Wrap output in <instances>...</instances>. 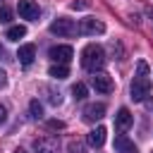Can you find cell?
I'll list each match as a JSON object with an SVG mask.
<instances>
[{"mask_svg":"<svg viewBox=\"0 0 153 153\" xmlns=\"http://www.w3.org/2000/svg\"><path fill=\"white\" fill-rule=\"evenodd\" d=\"M146 96H151V79H148V65L141 60L136 65V76L131 81V88H129V98L134 103H143Z\"/></svg>","mask_w":153,"mask_h":153,"instance_id":"1","label":"cell"},{"mask_svg":"<svg viewBox=\"0 0 153 153\" xmlns=\"http://www.w3.org/2000/svg\"><path fill=\"white\" fill-rule=\"evenodd\" d=\"M103 65H105V50L96 43H88L81 50V67L86 72H98V69H103Z\"/></svg>","mask_w":153,"mask_h":153,"instance_id":"2","label":"cell"},{"mask_svg":"<svg viewBox=\"0 0 153 153\" xmlns=\"http://www.w3.org/2000/svg\"><path fill=\"white\" fill-rule=\"evenodd\" d=\"M50 33H55V36H74L76 33V24L72 19H67V17H60V19H55L50 24Z\"/></svg>","mask_w":153,"mask_h":153,"instance_id":"3","label":"cell"},{"mask_svg":"<svg viewBox=\"0 0 153 153\" xmlns=\"http://www.w3.org/2000/svg\"><path fill=\"white\" fill-rule=\"evenodd\" d=\"M33 151L36 153H60V143L55 136H41V139H33Z\"/></svg>","mask_w":153,"mask_h":153,"instance_id":"4","label":"cell"},{"mask_svg":"<svg viewBox=\"0 0 153 153\" xmlns=\"http://www.w3.org/2000/svg\"><path fill=\"white\" fill-rule=\"evenodd\" d=\"M48 55H50L53 62H57V65H67V62L74 57V50H72L69 45H53V48L48 50Z\"/></svg>","mask_w":153,"mask_h":153,"instance_id":"5","label":"cell"},{"mask_svg":"<svg viewBox=\"0 0 153 153\" xmlns=\"http://www.w3.org/2000/svg\"><path fill=\"white\" fill-rule=\"evenodd\" d=\"M91 81H93V88H96L98 93H112V88H115L112 76H108V74H103V72H93Z\"/></svg>","mask_w":153,"mask_h":153,"instance_id":"6","label":"cell"},{"mask_svg":"<svg viewBox=\"0 0 153 153\" xmlns=\"http://www.w3.org/2000/svg\"><path fill=\"white\" fill-rule=\"evenodd\" d=\"M17 10H19V17L22 19H38L41 17V7H38L36 0H19Z\"/></svg>","mask_w":153,"mask_h":153,"instance_id":"7","label":"cell"},{"mask_svg":"<svg viewBox=\"0 0 153 153\" xmlns=\"http://www.w3.org/2000/svg\"><path fill=\"white\" fill-rule=\"evenodd\" d=\"M103 31H105V24L100 19H81V24H79V33H84V36H96Z\"/></svg>","mask_w":153,"mask_h":153,"instance_id":"8","label":"cell"},{"mask_svg":"<svg viewBox=\"0 0 153 153\" xmlns=\"http://www.w3.org/2000/svg\"><path fill=\"white\" fill-rule=\"evenodd\" d=\"M131 122H134L131 112H129L127 108H120V110H117V115H115V129H117L120 134H124V131L131 127Z\"/></svg>","mask_w":153,"mask_h":153,"instance_id":"9","label":"cell"},{"mask_svg":"<svg viewBox=\"0 0 153 153\" xmlns=\"http://www.w3.org/2000/svg\"><path fill=\"white\" fill-rule=\"evenodd\" d=\"M103 115H105V105L103 103H88L84 108V120L86 122H98Z\"/></svg>","mask_w":153,"mask_h":153,"instance_id":"10","label":"cell"},{"mask_svg":"<svg viewBox=\"0 0 153 153\" xmlns=\"http://www.w3.org/2000/svg\"><path fill=\"white\" fill-rule=\"evenodd\" d=\"M105 134H108V129H105V127H96V129H91V131H88L86 143H88L91 148H100V146L105 143Z\"/></svg>","mask_w":153,"mask_h":153,"instance_id":"11","label":"cell"},{"mask_svg":"<svg viewBox=\"0 0 153 153\" xmlns=\"http://www.w3.org/2000/svg\"><path fill=\"white\" fill-rule=\"evenodd\" d=\"M17 57H19V62H22L24 67H29V65L33 62V57H36V45H33V43L22 45V48H19V53H17Z\"/></svg>","mask_w":153,"mask_h":153,"instance_id":"12","label":"cell"},{"mask_svg":"<svg viewBox=\"0 0 153 153\" xmlns=\"http://www.w3.org/2000/svg\"><path fill=\"white\" fill-rule=\"evenodd\" d=\"M115 153H136V146L124 134H120V136H115Z\"/></svg>","mask_w":153,"mask_h":153,"instance_id":"13","label":"cell"},{"mask_svg":"<svg viewBox=\"0 0 153 153\" xmlns=\"http://www.w3.org/2000/svg\"><path fill=\"white\" fill-rule=\"evenodd\" d=\"M48 74L53 76V79H67L69 76V69H67V65H50V69H48Z\"/></svg>","mask_w":153,"mask_h":153,"instance_id":"14","label":"cell"},{"mask_svg":"<svg viewBox=\"0 0 153 153\" xmlns=\"http://www.w3.org/2000/svg\"><path fill=\"white\" fill-rule=\"evenodd\" d=\"M24 36H26V26H22V24L7 29V38H10V41H19V38H24Z\"/></svg>","mask_w":153,"mask_h":153,"instance_id":"15","label":"cell"},{"mask_svg":"<svg viewBox=\"0 0 153 153\" xmlns=\"http://www.w3.org/2000/svg\"><path fill=\"white\" fill-rule=\"evenodd\" d=\"M86 93H88V88H86V84H81V81H76V84L72 86V96H74L76 100H84V98H86Z\"/></svg>","mask_w":153,"mask_h":153,"instance_id":"16","label":"cell"},{"mask_svg":"<svg viewBox=\"0 0 153 153\" xmlns=\"http://www.w3.org/2000/svg\"><path fill=\"white\" fill-rule=\"evenodd\" d=\"M29 112H31L33 120H41V115H43V105H41L38 100H31V103H29Z\"/></svg>","mask_w":153,"mask_h":153,"instance_id":"17","label":"cell"},{"mask_svg":"<svg viewBox=\"0 0 153 153\" xmlns=\"http://www.w3.org/2000/svg\"><path fill=\"white\" fill-rule=\"evenodd\" d=\"M10 19H12V10H10V7H0V22L7 24Z\"/></svg>","mask_w":153,"mask_h":153,"instance_id":"18","label":"cell"},{"mask_svg":"<svg viewBox=\"0 0 153 153\" xmlns=\"http://www.w3.org/2000/svg\"><path fill=\"white\" fill-rule=\"evenodd\" d=\"M69 7H72V10H86V7H88V2H86V0H74Z\"/></svg>","mask_w":153,"mask_h":153,"instance_id":"19","label":"cell"},{"mask_svg":"<svg viewBox=\"0 0 153 153\" xmlns=\"http://www.w3.org/2000/svg\"><path fill=\"white\" fill-rule=\"evenodd\" d=\"M48 127H50V129H62L65 124H62V122H57V120H50V122H48Z\"/></svg>","mask_w":153,"mask_h":153,"instance_id":"20","label":"cell"},{"mask_svg":"<svg viewBox=\"0 0 153 153\" xmlns=\"http://www.w3.org/2000/svg\"><path fill=\"white\" fill-rule=\"evenodd\" d=\"M69 151H72V153H79V151H81V143L72 141V143H69Z\"/></svg>","mask_w":153,"mask_h":153,"instance_id":"21","label":"cell"},{"mask_svg":"<svg viewBox=\"0 0 153 153\" xmlns=\"http://www.w3.org/2000/svg\"><path fill=\"white\" fill-rule=\"evenodd\" d=\"M5 117H7V110H5V105H0V124L5 122Z\"/></svg>","mask_w":153,"mask_h":153,"instance_id":"22","label":"cell"},{"mask_svg":"<svg viewBox=\"0 0 153 153\" xmlns=\"http://www.w3.org/2000/svg\"><path fill=\"white\" fill-rule=\"evenodd\" d=\"M5 84H7V74L0 69V86H5Z\"/></svg>","mask_w":153,"mask_h":153,"instance_id":"23","label":"cell"},{"mask_svg":"<svg viewBox=\"0 0 153 153\" xmlns=\"http://www.w3.org/2000/svg\"><path fill=\"white\" fill-rule=\"evenodd\" d=\"M146 108H148V110H153V98H151V100H146Z\"/></svg>","mask_w":153,"mask_h":153,"instance_id":"24","label":"cell"},{"mask_svg":"<svg viewBox=\"0 0 153 153\" xmlns=\"http://www.w3.org/2000/svg\"><path fill=\"white\" fill-rule=\"evenodd\" d=\"M14 153H26V151H22V148H17V151H14Z\"/></svg>","mask_w":153,"mask_h":153,"instance_id":"25","label":"cell"}]
</instances>
